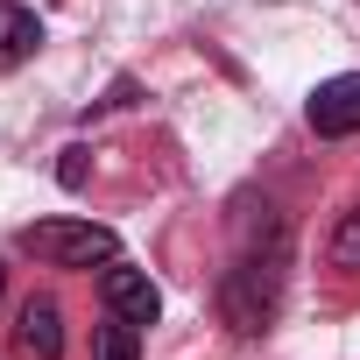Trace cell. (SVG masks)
<instances>
[{
  "mask_svg": "<svg viewBox=\"0 0 360 360\" xmlns=\"http://www.w3.org/2000/svg\"><path fill=\"white\" fill-rule=\"evenodd\" d=\"M283 269H290V240H283V226L269 233V248H248V255L226 269V283H219V318H226L240 339H255V332L276 318Z\"/></svg>",
  "mask_w": 360,
  "mask_h": 360,
  "instance_id": "obj_1",
  "label": "cell"
},
{
  "mask_svg": "<svg viewBox=\"0 0 360 360\" xmlns=\"http://www.w3.org/2000/svg\"><path fill=\"white\" fill-rule=\"evenodd\" d=\"M22 255H36L50 269H92V262H120V233L92 226V219H36V226H22Z\"/></svg>",
  "mask_w": 360,
  "mask_h": 360,
  "instance_id": "obj_2",
  "label": "cell"
},
{
  "mask_svg": "<svg viewBox=\"0 0 360 360\" xmlns=\"http://www.w3.org/2000/svg\"><path fill=\"white\" fill-rule=\"evenodd\" d=\"M304 120H311V134H325V141H346V134H360V71H339V78H325V85L304 99Z\"/></svg>",
  "mask_w": 360,
  "mask_h": 360,
  "instance_id": "obj_3",
  "label": "cell"
},
{
  "mask_svg": "<svg viewBox=\"0 0 360 360\" xmlns=\"http://www.w3.org/2000/svg\"><path fill=\"white\" fill-rule=\"evenodd\" d=\"M99 290H106V311H120L127 325H155V318H162V290H155L141 269H127V262H106Z\"/></svg>",
  "mask_w": 360,
  "mask_h": 360,
  "instance_id": "obj_4",
  "label": "cell"
},
{
  "mask_svg": "<svg viewBox=\"0 0 360 360\" xmlns=\"http://www.w3.org/2000/svg\"><path fill=\"white\" fill-rule=\"evenodd\" d=\"M15 346L29 360H64V311H57V297H29L15 311Z\"/></svg>",
  "mask_w": 360,
  "mask_h": 360,
  "instance_id": "obj_5",
  "label": "cell"
},
{
  "mask_svg": "<svg viewBox=\"0 0 360 360\" xmlns=\"http://www.w3.org/2000/svg\"><path fill=\"white\" fill-rule=\"evenodd\" d=\"M43 50V22L29 8H15V0H0V71H15Z\"/></svg>",
  "mask_w": 360,
  "mask_h": 360,
  "instance_id": "obj_6",
  "label": "cell"
},
{
  "mask_svg": "<svg viewBox=\"0 0 360 360\" xmlns=\"http://www.w3.org/2000/svg\"><path fill=\"white\" fill-rule=\"evenodd\" d=\"M92 360H141V325H127L120 311H106L92 325Z\"/></svg>",
  "mask_w": 360,
  "mask_h": 360,
  "instance_id": "obj_7",
  "label": "cell"
},
{
  "mask_svg": "<svg viewBox=\"0 0 360 360\" xmlns=\"http://www.w3.org/2000/svg\"><path fill=\"white\" fill-rule=\"evenodd\" d=\"M325 255H332V269H353L360 276V205L332 226V240H325Z\"/></svg>",
  "mask_w": 360,
  "mask_h": 360,
  "instance_id": "obj_8",
  "label": "cell"
},
{
  "mask_svg": "<svg viewBox=\"0 0 360 360\" xmlns=\"http://www.w3.org/2000/svg\"><path fill=\"white\" fill-rule=\"evenodd\" d=\"M57 184H64V191H85V148H64V162H57Z\"/></svg>",
  "mask_w": 360,
  "mask_h": 360,
  "instance_id": "obj_9",
  "label": "cell"
},
{
  "mask_svg": "<svg viewBox=\"0 0 360 360\" xmlns=\"http://www.w3.org/2000/svg\"><path fill=\"white\" fill-rule=\"evenodd\" d=\"M0 297H8V269H0Z\"/></svg>",
  "mask_w": 360,
  "mask_h": 360,
  "instance_id": "obj_10",
  "label": "cell"
}]
</instances>
